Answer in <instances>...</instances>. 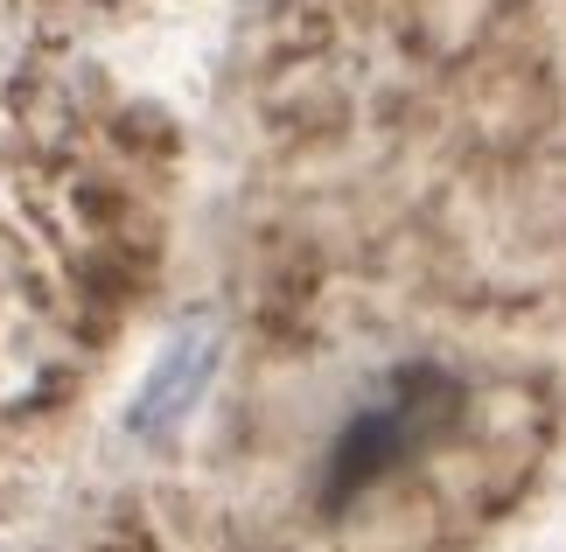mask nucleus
Returning a JSON list of instances; mask_svg holds the SVG:
<instances>
[{
	"mask_svg": "<svg viewBox=\"0 0 566 552\" xmlns=\"http://www.w3.org/2000/svg\"><path fill=\"white\" fill-rule=\"evenodd\" d=\"M210 371H217V336H210V329H182V336L155 357V371H147L134 419H140V427H176V419L203 399Z\"/></svg>",
	"mask_w": 566,
	"mask_h": 552,
	"instance_id": "f257e3e1",
	"label": "nucleus"
}]
</instances>
